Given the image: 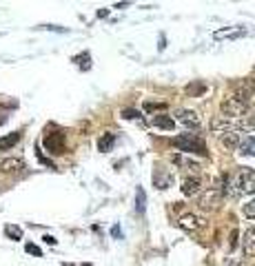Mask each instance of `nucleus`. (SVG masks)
<instances>
[{"label": "nucleus", "instance_id": "f257e3e1", "mask_svg": "<svg viewBox=\"0 0 255 266\" xmlns=\"http://www.w3.org/2000/svg\"><path fill=\"white\" fill-rule=\"evenodd\" d=\"M255 193V171H240L231 180L226 182L224 196L228 198H242V196H251Z\"/></svg>", "mask_w": 255, "mask_h": 266}, {"label": "nucleus", "instance_id": "f03ea898", "mask_svg": "<svg viewBox=\"0 0 255 266\" xmlns=\"http://www.w3.org/2000/svg\"><path fill=\"white\" fill-rule=\"evenodd\" d=\"M173 146H178L180 151H186V153H200V156H204L206 153V144H204V140H200V138H196L193 133H184V136H178L171 140Z\"/></svg>", "mask_w": 255, "mask_h": 266}, {"label": "nucleus", "instance_id": "7ed1b4c3", "mask_svg": "<svg viewBox=\"0 0 255 266\" xmlns=\"http://www.w3.org/2000/svg\"><path fill=\"white\" fill-rule=\"evenodd\" d=\"M222 191L220 188H206V193H202L200 200H198V206H200V211L204 213H216L218 208L222 206Z\"/></svg>", "mask_w": 255, "mask_h": 266}, {"label": "nucleus", "instance_id": "20e7f679", "mask_svg": "<svg viewBox=\"0 0 255 266\" xmlns=\"http://www.w3.org/2000/svg\"><path fill=\"white\" fill-rule=\"evenodd\" d=\"M222 114H224V118H231V120H238V118H246L248 104H244V102H240V100H236L231 96L228 100L222 102Z\"/></svg>", "mask_w": 255, "mask_h": 266}, {"label": "nucleus", "instance_id": "39448f33", "mask_svg": "<svg viewBox=\"0 0 255 266\" xmlns=\"http://www.w3.org/2000/svg\"><path fill=\"white\" fill-rule=\"evenodd\" d=\"M211 131L216 133L218 138L224 136V133H238L240 131V122L231 120V118L218 116V118H213V120H211Z\"/></svg>", "mask_w": 255, "mask_h": 266}, {"label": "nucleus", "instance_id": "423d86ee", "mask_svg": "<svg viewBox=\"0 0 255 266\" xmlns=\"http://www.w3.org/2000/svg\"><path fill=\"white\" fill-rule=\"evenodd\" d=\"M178 226H180L182 231H188V233H198V231H202V228L206 226V222H204L202 218L193 216V213H186V216H182L180 220H178Z\"/></svg>", "mask_w": 255, "mask_h": 266}, {"label": "nucleus", "instance_id": "0eeeda50", "mask_svg": "<svg viewBox=\"0 0 255 266\" xmlns=\"http://www.w3.org/2000/svg\"><path fill=\"white\" fill-rule=\"evenodd\" d=\"M176 118H178V122H182V124L188 126V129H198V126L202 124L200 116H198L196 111H191V109H178Z\"/></svg>", "mask_w": 255, "mask_h": 266}, {"label": "nucleus", "instance_id": "6e6552de", "mask_svg": "<svg viewBox=\"0 0 255 266\" xmlns=\"http://www.w3.org/2000/svg\"><path fill=\"white\" fill-rule=\"evenodd\" d=\"M173 162H176L178 166H182V168H188V171H196V173L202 171V162H200V160H193V158L182 156V153L173 156Z\"/></svg>", "mask_w": 255, "mask_h": 266}, {"label": "nucleus", "instance_id": "1a4fd4ad", "mask_svg": "<svg viewBox=\"0 0 255 266\" xmlns=\"http://www.w3.org/2000/svg\"><path fill=\"white\" fill-rule=\"evenodd\" d=\"M24 168V160L20 158H4L0 160V171L2 173H20Z\"/></svg>", "mask_w": 255, "mask_h": 266}, {"label": "nucleus", "instance_id": "9d476101", "mask_svg": "<svg viewBox=\"0 0 255 266\" xmlns=\"http://www.w3.org/2000/svg\"><path fill=\"white\" fill-rule=\"evenodd\" d=\"M44 146H47L51 153H62V149H64V136H62V133H51V136L44 138Z\"/></svg>", "mask_w": 255, "mask_h": 266}, {"label": "nucleus", "instance_id": "9b49d317", "mask_svg": "<svg viewBox=\"0 0 255 266\" xmlns=\"http://www.w3.org/2000/svg\"><path fill=\"white\" fill-rule=\"evenodd\" d=\"M242 250L246 258H255V228H246L242 238Z\"/></svg>", "mask_w": 255, "mask_h": 266}, {"label": "nucleus", "instance_id": "f8f14e48", "mask_svg": "<svg viewBox=\"0 0 255 266\" xmlns=\"http://www.w3.org/2000/svg\"><path fill=\"white\" fill-rule=\"evenodd\" d=\"M253 91H255V82H253V80H246V82H244V84L238 89V94L233 96V98L240 100V102H244V104H248V100H251Z\"/></svg>", "mask_w": 255, "mask_h": 266}, {"label": "nucleus", "instance_id": "ddd939ff", "mask_svg": "<svg viewBox=\"0 0 255 266\" xmlns=\"http://www.w3.org/2000/svg\"><path fill=\"white\" fill-rule=\"evenodd\" d=\"M200 188H202V182L198 180V178H186V180L182 182V193H184L186 198L198 196V193H200Z\"/></svg>", "mask_w": 255, "mask_h": 266}, {"label": "nucleus", "instance_id": "4468645a", "mask_svg": "<svg viewBox=\"0 0 255 266\" xmlns=\"http://www.w3.org/2000/svg\"><path fill=\"white\" fill-rule=\"evenodd\" d=\"M153 126H160V129H166V131H171L173 126H176V122H173V118L171 116H166V114H160V116H153Z\"/></svg>", "mask_w": 255, "mask_h": 266}, {"label": "nucleus", "instance_id": "2eb2a0df", "mask_svg": "<svg viewBox=\"0 0 255 266\" xmlns=\"http://www.w3.org/2000/svg\"><path fill=\"white\" fill-rule=\"evenodd\" d=\"M220 142L228 149H238L240 142H242V133H224V136H220Z\"/></svg>", "mask_w": 255, "mask_h": 266}, {"label": "nucleus", "instance_id": "dca6fc26", "mask_svg": "<svg viewBox=\"0 0 255 266\" xmlns=\"http://www.w3.org/2000/svg\"><path fill=\"white\" fill-rule=\"evenodd\" d=\"M20 142V133H9V136H4V138H0V151H9L12 146H16Z\"/></svg>", "mask_w": 255, "mask_h": 266}, {"label": "nucleus", "instance_id": "f3484780", "mask_svg": "<svg viewBox=\"0 0 255 266\" xmlns=\"http://www.w3.org/2000/svg\"><path fill=\"white\" fill-rule=\"evenodd\" d=\"M240 153H246V156H255V136H248V138H242L240 142Z\"/></svg>", "mask_w": 255, "mask_h": 266}, {"label": "nucleus", "instance_id": "a211bd4d", "mask_svg": "<svg viewBox=\"0 0 255 266\" xmlns=\"http://www.w3.org/2000/svg\"><path fill=\"white\" fill-rule=\"evenodd\" d=\"M116 144V136L114 133H102V138L98 140V149L102 153H106V151H111V146Z\"/></svg>", "mask_w": 255, "mask_h": 266}, {"label": "nucleus", "instance_id": "6ab92c4d", "mask_svg": "<svg viewBox=\"0 0 255 266\" xmlns=\"http://www.w3.org/2000/svg\"><path fill=\"white\" fill-rule=\"evenodd\" d=\"M136 208H138V213H144V208H146V196L142 186L136 188Z\"/></svg>", "mask_w": 255, "mask_h": 266}, {"label": "nucleus", "instance_id": "aec40b11", "mask_svg": "<svg viewBox=\"0 0 255 266\" xmlns=\"http://www.w3.org/2000/svg\"><path fill=\"white\" fill-rule=\"evenodd\" d=\"M4 233H7L12 240H22V231H20V226H16V224H7V226H4Z\"/></svg>", "mask_w": 255, "mask_h": 266}, {"label": "nucleus", "instance_id": "412c9836", "mask_svg": "<svg viewBox=\"0 0 255 266\" xmlns=\"http://www.w3.org/2000/svg\"><path fill=\"white\" fill-rule=\"evenodd\" d=\"M153 180H156V186H158V188H166V186H169V184L173 182V178H171V176H162V173H158V176L153 178Z\"/></svg>", "mask_w": 255, "mask_h": 266}, {"label": "nucleus", "instance_id": "4be33fe9", "mask_svg": "<svg viewBox=\"0 0 255 266\" xmlns=\"http://www.w3.org/2000/svg\"><path fill=\"white\" fill-rule=\"evenodd\" d=\"M242 211H244V216H246V218H253V220H255V198L251 200V202L244 204Z\"/></svg>", "mask_w": 255, "mask_h": 266}, {"label": "nucleus", "instance_id": "5701e85b", "mask_svg": "<svg viewBox=\"0 0 255 266\" xmlns=\"http://www.w3.org/2000/svg\"><path fill=\"white\" fill-rule=\"evenodd\" d=\"M124 118H126V120H134V118H138V120H140V111H134V109H124Z\"/></svg>", "mask_w": 255, "mask_h": 266}, {"label": "nucleus", "instance_id": "b1692460", "mask_svg": "<svg viewBox=\"0 0 255 266\" xmlns=\"http://www.w3.org/2000/svg\"><path fill=\"white\" fill-rule=\"evenodd\" d=\"M24 248H27V253H32V255H38V258H40V255H42V250H40L38 246H36V244H27V246H24Z\"/></svg>", "mask_w": 255, "mask_h": 266}, {"label": "nucleus", "instance_id": "393cba45", "mask_svg": "<svg viewBox=\"0 0 255 266\" xmlns=\"http://www.w3.org/2000/svg\"><path fill=\"white\" fill-rule=\"evenodd\" d=\"M204 89H206V86H204V84H196V86H188V94H200V91H204Z\"/></svg>", "mask_w": 255, "mask_h": 266}, {"label": "nucleus", "instance_id": "a878e982", "mask_svg": "<svg viewBox=\"0 0 255 266\" xmlns=\"http://www.w3.org/2000/svg\"><path fill=\"white\" fill-rule=\"evenodd\" d=\"M2 122H7V111L0 106V124H2Z\"/></svg>", "mask_w": 255, "mask_h": 266}, {"label": "nucleus", "instance_id": "bb28decb", "mask_svg": "<svg viewBox=\"0 0 255 266\" xmlns=\"http://www.w3.org/2000/svg\"><path fill=\"white\" fill-rule=\"evenodd\" d=\"M111 235H114V238H120V235H122L120 226H114V228H111Z\"/></svg>", "mask_w": 255, "mask_h": 266}, {"label": "nucleus", "instance_id": "cd10ccee", "mask_svg": "<svg viewBox=\"0 0 255 266\" xmlns=\"http://www.w3.org/2000/svg\"><path fill=\"white\" fill-rule=\"evenodd\" d=\"M231 266H244V264H242V262H233Z\"/></svg>", "mask_w": 255, "mask_h": 266}]
</instances>
